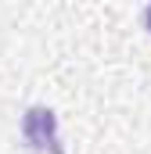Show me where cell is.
I'll use <instances>...</instances> for the list:
<instances>
[{
    "label": "cell",
    "instance_id": "cell-1",
    "mask_svg": "<svg viewBox=\"0 0 151 154\" xmlns=\"http://www.w3.org/2000/svg\"><path fill=\"white\" fill-rule=\"evenodd\" d=\"M22 136L29 147L36 151H50V154H65L61 140H58V118L50 108H29L22 118Z\"/></svg>",
    "mask_w": 151,
    "mask_h": 154
},
{
    "label": "cell",
    "instance_id": "cell-2",
    "mask_svg": "<svg viewBox=\"0 0 151 154\" xmlns=\"http://www.w3.org/2000/svg\"><path fill=\"white\" fill-rule=\"evenodd\" d=\"M148 29H151V7H148Z\"/></svg>",
    "mask_w": 151,
    "mask_h": 154
}]
</instances>
